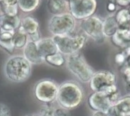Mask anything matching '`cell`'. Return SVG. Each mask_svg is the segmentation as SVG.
Masks as SVG:
<instances>
[{"label": "cell", "mask_w": 130, "mask_h": 116, "mask_svg": "<svg viewBox=\"0 0 130 116\" xmlns=\"http://www.w3.org/2000/svg\"><path fill=\"white\" fill-rule=\"evenodd\" d=\"M4 74L10 81L21 83L26 80L31 71V64L23 55L11 56L4 65Z\"/></svg>", "instance_id": "1"}, {"label": "cell", "mask_w": 130, "mask_h": 116, "mask_svg": "<svg viewBox=\"0 0 130 116\" xmlns=\"http://www.w3.org/2000/svg\"><path fill=\"white\" fill-rule=\"evenodd\" d=\"M110 116H130V96L118 100L107 112Z\"/></svg>", "instance_id": "11"}, {"label": "cell", "mask_w": 130, "mask_h": 116, "mask_svg": "<svg viewBox=\"0 0 130 116\" xmlns=\"http://www.w3.org/2000/svg\"><path fill=\"white\" fill-rule=\"evenodd\" d=\"M118 2L120 4L126 5L129 2H130V0H118Z\"/></svg>", "instance_id": "29"}, {"label": "cell", "mask_w": 130, "mask_h": 116, "mask_svg": "<svg viewBox=\"0 0 130 116\" xmlns=\"http://www.w3.org/2000/svg\"><path fill=\"white\" fill-rule=\"evenodd\" d=\"M116 77L108 71H102L93 74L90 81V86L94 92L104 91L108 87L114 85Z\"/></svg>", "instance_id": "8"}, {"label": "cell", "mask_w": 130, "mask_h": 116, "mask_svg": "<svg viewBox=\"0 0 130 116\" xmlns=\"http://www.w3.org/2000/svg\"><path fill=\"white\" fill-rule=\"evenodd\" d=\"M2 7L18 5V0H0Z\"/></svg>", "instance_id": "26"}, {"label": "cell", "mask_w": 130, "mask_h": 116, "mask_svg": "<svg viewBox=\"0 0 130 116\" xmlns=\"http://www.w3.org/2000/svg\"><path fill=\"white\" fill-rule=\"evenodd\" d=\"M88 102L90 107L94 111L108 112L112 105L108 95L103 91L94 92L89 97Z\"/></svg>", "instance_id": "9"}, {"label": "cell", "mask_w": 130, "mask_h": 116, "mask_svg": "<svg viewBox=\"0 0 130 116\" xmlns=\"http://www.w3.org/2000/svg\"><path fill=\"white\" fill-rule=\"evenodd\" d=\"M117 18L118 22L122 23L128 20L130 18V15L127 11L122 10L117 14Z\"/></svg>", "instance_id": "24"}, {"label": "cell", "mask_w": 130, "mask_h": 116, "mask_svg": "<svg viewBox=\"0 0 130 116\" xmlns=\"http://www.w3.org/2000/svg\"><path fill=\"white\" fill-rule=\"evenodd\" d=\"M116 30V23L112 18H109L103 25V33L107 36H111L114 34Z\"/></svg>", "instance_id": "22"}, {"label": "cell", "mask_w": 130, "mask_h": 116, "mask_svg": "<svg viewBox=\"0 0 130 116\" xmlns=\"http://www.w3.org/2000/svg\"><path fill=\"white\" fill-rule=\"evenodd\" d=\"M19 23L20 19L17 15L11 16L5 14L0 17V30L3 31L14 32Z\"/></svg>", "instance_id": "15"}, {"label": "cell", "mask_w": 130, "mask_h": 116, "mask_svg": "<svg viewBox=\"0 0 130 116\" xmlns=\"http://www.w3.org/2000/svg\"><path fill=\"white\" fill-rule=\"evenodd\" d=\"M14 33L0 30V46L9 53H12L15 48L12 42Z\"/></svg>", "instance_id": "17"}, {"label": "cell", "mask_w": 130, "mask_h": 116, "mask_svg": "<svg viewBox=\"0 0 130 116\" xmlns=\"http://www.w3.org/2000/svg\"><path fill=\"white\" fill-rule=\"evenodd\" d=\"M20 28L25 33L30 36L38 32L39 25L34 19L27 16L22 19Z\"/></svg>", "instance_id": "18"}, {"label": "cell", "mask_w": 130, "mask_h": 116, "mask_svg": "<svg viewBox=\"0 0 130 116\" xmlns=\"http://www.w3.org/2000/svg\"><path fill=\"white\" fill-rule=\"evenodd\" d=\"M124 60V57L122 54H118L117 57H116V60L118 62H122Z\"/></svg>", "instance_id": "28"}, {"label": "cell", "mask_w": 130, "mask_h": 116, "mask_svg": "<svg viewBox=\"0 0 130 116\" xmlns=\"http://www.w3.org/2000/svg\"><path fill=\"white\" fill-rule=\"evenodd\" d=\"M66 1H71V0H66Z\"/></svg>", "instance_id": "31"}, {"label": "cell", "mask_w": 130, "mask_h": 116, "mask_svg": "<svg viewBox=\"0 0 130 116\" xmlns=\"http://www.w3.org/2000/svg\"><path fill=\"white\" fill-rule=\"evenodd\" d=\"M39 3V0H18L19 7L25 12L34 10L38 6Z\"/></svg>", "instance_id": "21"}, {"label": "cell", "mask_w": 130, "mask_h": 116, "mask_svg": "<svg viewBox=\"0 0 130 116\" xmlns=\"http://www.w3.org/2000/svg\"><path fill=\"white\" fill-rule=\"evenodd\" d=\"M82 27L87 34L94 39H99L103 36V25L96 18L91 17L84 20Z\"/></svg>", "instance_id": "10"}, {"label": "cell", "mask_w": 130, "mask_h": 116, "mask_svg": "<svg viewBox=\"0 0 130 116\" xmlns=\"http://www.w3.org/2000/svg\"><path fill=\"white\" fill-rule=\"evenodd\" d=\"M92 116H110L107 112L102 111H94Z\"/></svg>", "instance_id": "27"}, {"label": "cell", "mask_w": 130, "mask_h": 116, "mask_svg": "<svg viewBox=\"0 0 130 116\" xmlns=\"http://www.w3.org/2000/svg\"><path fill=\"white\" fill-rule=\"evenodd\" d=\"M36 43L38 50L44 59L47 56L58 51L52 38H43L39 40Z\"/></svg>", "instance_id": "13"}, {"label": "cell", "mask_w": 130, "mask_h": 116, "mask_svg": "<svg viewBox=\"0 0 130 116\" xmlns=\"http://www.w3.org/2000/svg\"><path fill=\"white\" fill-rule=\"evenodd\" d=\"M58 51L62 54L70 55L76 53L85 42L83 36L71 37L66 35H55L52 38Z\"/></svg>", "instance_id": "4"}, {"label": "cell", "mask_w": 130, "mask_h": 116, "mask_svg": "<svg viewBox=\"0 0 130 116\" xmlns=\"http://www.w3.org/2000/svg\"><path fill=\"white\" fill-rule=\"evenodd\" d=\"M40 116H69L68 110L58 105L54 106L46 104L43 106L39 112Z\"/></svg>", "instance_id": "14"}, {"label": "cell", "mask_w": 130, "mask_h": 116, "mask_svg": "<svg viewBox=\"0 0 130 116\" xmlns=\"http://www.w3.org/2000/svg\"><path fill=\"white\" fill-rule=\"evenodd\" d=\"M67 4L66 0H48L47 7L50 13L54 15H59L64 13Z\"/></svg>", "instance_id": "16"}, {"label": "cell", "mask_w": 130, "mask_h": 116, "mask_svg": "<svg viewBox=\"0 0 130 116\" xmlns=\"http://www.w3.org/2000/svg\"><path fill=\"white\" fill-rule=\"evenodd\" d=\"M69 7L71 15L77 18H83L91 15L95 7L94 0H71Z\"/></svg>", "instance_id": "7"}, {"label": "cell", "mask_w": 130, "mask_h": 116, "mask_svg": "<svg viewBox=\"0 0 130 116\" xmlns=\"http://www.w3.org/2000/svg\"><path fill=\"white\" fill-rule=\"evenodd\" d=\"M23 56L31 64H40L44 61L40 55L36 42L29 41L23 48Z\"/></svg>", "instance_id": "12"}, {"label": "cell", "mask_w": 130, "mask_h": 116, "mask_svg": "<svg viewBox=\"0 0 130 116\" xmlns=\"http://www.w3.org/2000/svg\"><path fill=\"white\" fill-rule=\"evenodd\" d=\"M83 97L80 86L74 81H67L58 86L56 101L59 106L69 110L79 105Z\"/></svg>", "instance_id": "2"}, {"label": "cell", "mask_w": 130, "mask_h": 116, "mask_svg": "<svg viewBox=\"0 0 130 116\" xmlns=\"http://www.w3.org/2000/svg\"><path fill=\"white\" fill-rule=\"evenodd\" d=\"M44 61H46L48 64L51 66L60 67L64 63L65 59L62 53L59 51H57L54 54L45 57L44 59Z\"/></svg>", "instance_id": "20"}, {"label": "cell", "mask_w": 130, "mask_h": 116, "mask_svg": "<svg viewBox=\"0 0 130 116\" xmlns=\"http://www.w3.org/2000/svg\"><path fill=\"white\" fill-rule=\"evenodd\" d=\"M0 116H11V111L8 106L0 103Z\"/></svg>", "instance_id": "25"}, {"label": "cell", "mask_w": 130, "mask_h": 116, "mask_svg": "<svg viewBox=\"0 0 130 116\" xmlns=\"http://www.w3.org/2000/svg\"><path fill=\"white\" fill-rule=\"evenodd\" d=\"M27 34L25 33L21 28L17 32H14L12 42L14 48L17 49L24 48L28 42Z\"/></svg>", "instance_id": "19"}, {"label": "cell", "mask_w": 130, "mask_h": 116, "mask_svg": "<svg viewBox=\"0 0 130 116\" xmlns=\"http://www.w3.org/2000/svg\"><path fill=\"white\" fill-rule=\"evenodd\" d=\"M67 67L69 70L80 81L90 82L93 72L83 58L77 53L69 55L67 60Z\"/></svg>", "instance_id": "3"}, {"label": "cell", "mask_w": 130, "mask_h": 116, "mask_svg": "<svg viewBox=\"0 0 130 116\" xmlns=\"http://www.w3.org/2000/svg\"><path fill=\"white\" fill-rule=\"evenodd\" d=\"M26 116H40V115H39V114H31L27 115Z\"/></svg>", "instance_id": "30"}, {"label": "cell", "mask_w": 130, "mask_h": 116, "mask_svg": "<svg viewBox=\"0 0 130 116\" xmlns=\"http://www.w3.org/2000/svg\"><path fill=\"white\" fill-rule=\"evenodd\" d=\"M58 85L53 81L44 79L35 86L34 94L36 99L45 103H50L56 100Z\"/></svg>", "instance_id": "6"}, {"label": "cell", "mask_w": 130, "mask_h": 116, "mask_svg": "<svg viewBox=\"0 0 130 116\" xmlns=\"http://www.w3.org/2000/svg\"><path fill=\"white\" fill-rule=\"evenodd\" d=\"M75 26L74 17L69 13L54 15L49 20V31L55 35H66L71 32Z\"/></svg>", "instance_id": "5"}, {"label": "cell", "mask_w": 130, "mask_h": 116, "mask_svg": "<svg viewBox=\"0 0 130 116\" xmlns=\"http://www.w3.org/2000/svg\"><path fill=\"white\" fill-rule=\"evenodd\" d=\"M3 8L5 14L7 15L14 16H16L17 13V5L3 7Z\"/></svg>", "instance_id": "23"}]
</instances>
